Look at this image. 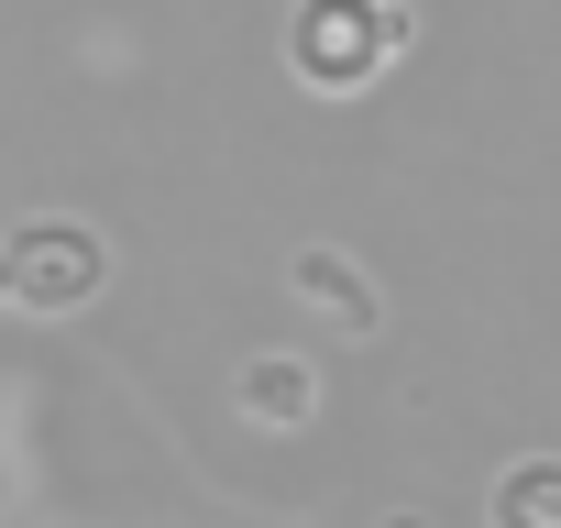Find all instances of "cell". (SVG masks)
<instances>
[{
  "mask_svg": "<svg viewBox=\"0 0 561 528\" xmlns=\"http://www.w3.org/2000/svg\"><path fill=\"white\" fill-rule=\"evenodd\" d=\"M408 45H419L408 0H298L287 12V78L320 100H364Z\"/></svg>",
  "mask_w": 561,
  "mask_h": 528,
  "instance_id": "obj_1",
  "label": "cell"
},
{
  "mask_svg": "<svg viewBox=\"0 0 561 528\" xmlns=\"http://www.w3.org/2000/svg\"><path fill=\"white\" fill-rule=\"evenodd\" d=\"M111 287V242L89 220H23L0 231V309H34V320H67Z\"/></svg>",
  "mask_w": 561,
  "mask_h": 528,
  "instance_id": "obj_2",
  "label": "cell"
},
{
  "mask_svg": "<svg viewBox=\"0 0 561 528\" xmlns=\"http://www.w3.org/2000/svg\"><path fill=\"white\" fill-rule=\"evenodd\" d=\"M287 287H298V309H309L320 331H353V342H364V331H386V287L364 276L353 253H331V242H309V253L287 264Z\"/></svg>",
  "mask_w": 561,
  "mask_h": 528,
  "instance_id": "obj_3",
  "label": "cell"
},
{
  "mask_svg": "<svg viewBox=\"0 0 561 528\" xmlns=\"http://www.w3.org/2000/svg\"><path fill=\"white\" fill-rule=\"evenodd\" d=\"M231 408H242L253 429H309V418H320V364H309V353H242Z\"/></svg>",
  "mask_w": 561,
  "mask_h": 528,
  "instance_id": "obj_4",
  "label": "cell"
},
{
  "mask_svg": "<svg viewBox=\"0 0 561 528\" xmlns=\"http://www.w3.org/2000/svg\"><path fill=\"white\" fill-rule=\"evenodd\" d=\"M484 528H561V451L506 462V473H495V495H484Z\"/></svg>",
  "mask_w": 561,
  "mask_h": 528,
  "instance_id": "obj_5",
  "label": "cell"
},
{
  "mask_svg": "<svg viewBox=\"0 0 561 528\" xmlns=\"http://www.w3.org/2000/svg\"><path fill=\"white\" fill-rule=\"evenodd\" d=\"M386 528H430V517H386Z\"/></svg>",
  "mask_w": 561,
  "mask_h": 528,
  "instance_id": "obj_6",
  "label": "cell"
}]
</instances>
